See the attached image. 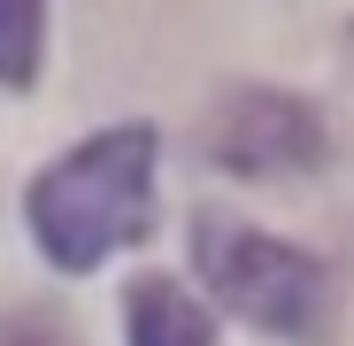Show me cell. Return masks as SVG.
Returning a JSON list of instances; mask_svg holds the SVG:
<instances>
[{
	"instance_id": "cell-6",
	"label": "cell",
	"mask_w": 354,
	"mask_h": 346,
	"mask_svg": "<svg viewBox=\"0 0 354 346\" xmlns=\"http://www.w3.org/2000/svg\"><path fill=\"white\" fill-rule=\"evenodd\" d=\"M0 346H77V331L54 308H16V316H0Z\"/></svg>"
},
{
	"instance_id": "cell-3",
	"label": "cell",
	"mask_w": 354,
	"mask_h": 346,
	"mask_svg": "<svg viewBox=\"0 0 354 346\" xmlns=\"http://www.w3.org/2000/svg\"><path fill=\"white\" fill-rule=\"evenodd\" d=\"M208 154L239 177H301V169H324L331 139H324V115L292 93H270V85H247L216 108V131H208Z\"/></svg>"
},
{
	"instance_id": "cell-1",
	"label": "cell",
	"mask_w": 354,
	"mask_h": 346,
	"mask_svg": "<svg viewBox=\"0 0 354 346\" xmlns=\"http://www.w3.org/2000/svg\"><path fill=\"white\" fill-rule=\"evenodd\" d=\"M24 215L54 269H70V277L100 269L115 247L147 239V223H154V131L115 124V131L70 146L62 162L39 169Z\"/></svg>"
},
{
	"instance_id": "cell-4",
	"label": "cell",
	"mask_w": 354,
	"mask_h": 346,
	"mask_svg": "<svg viewBox=\"0 0 354 346\" xmlns=\"http://www.w3.org/2000/svg\"><path fill=\"white\" fill-rule=\"evenodd\" d=\"M131 346H208V308L185 293V285H169V277H139L131 285Z\"/></svg>"
},
{
	"instance_id": "cell-5",
	"label": "cell",
	"mask_w": 354,
	"mask_h": 346,
	"mask_svg": "<svg viewBox=\"0 0 354 346\" xmlns=\"http://www.w3.org/2000/svg\"><path fill=\"white\" fill-rule=\"evenodd\" d=\"M39 39H46V0H0V85L39 77Z\"/></svg>"
},
{
	"instance_id": "cell-7",
	"label": "cell",
	"mask_w": 354,
	"mask_h": 346,
	"mask_svg": "<svg viewBox=\"0 0 354 346\" xmlns=\"http://www.w3.org/2000/svg\"><path fill=\"white\" fill-rule=\"evenodd\" d=\"M346 54H354V31H346Z\"/></svg>"
},
{
	"instance_id": "cell-2",
	"label": "cell",
	"mask_w": 354,
	"mask_h": 346,
	"mask_svg": "<svg viewBox=\"0 0 354 346\" xmlns=\"http://www.w3.org/2000/svg\"><path fill=\"white\" fill-rule=\"evenodd\" d=\"M193 269L239 323H254L270 338L316 346L331 331V277H324V262L285 247V239H270V231H254V223H239V215H223V208L193 215Z\"/></svg>"
}]
</instances>
